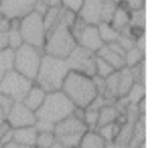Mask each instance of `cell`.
Here are the masks:
<instances>
[{"label": "cell", "instance_id": "cell-1", "mask_svg": "<svg viewBox=\"0 0 156 148\" xmlns=\"http://www.w3.org/2000/svg\"><path fill=\"white\" fill-rule=\"evenodd\" d=\"M61 91L77 108H88L98 96L93 78L77 72H68Z\"/></svg>", "mask_w": 156, "mask_h": 148}, {"label": "cell", "instance_id": "cell-2", "mask_svg": "<svg viewBox=\"0 0 156 148\" xmlns=\"http://www.w3.org/2000/svg\"><path fill=\"white\" fill-rule=\"evenodd\" d=\"M68 72L65 59L43 53L34 84L40 86L46 93L60 91Z\"/></svg>", "mask_w": 156, "mask_h": 148}, {"label": "cell", "instance_id": "cell-3", "mask_svg": "<svg viewBox=\"0 0 156 148\" xmlns=\"http://www.w3.org/2000/svg\"><path fill=\"white\" fill-rule=\"evenodd\" d=\"M76 46L77 42L72 35L71 27L61 19L51 30L45 34L43 53L56 58L66 59Z\"/></svg>", "mask_w": 156, "mask_h": 148}, {"label": "cell", "instance_id": "cell-4", "mask_svg": "<svg viewBox=\"0 0 156 148\" xmlns=\"http://www.w3.org/2000/svg\"><path fill=\"white\" fill-rule=\"evenodd\" d=\"M74 108V104L60 90L46 93L43 104L38 110H35V116L37 120H44L55 125L72 115Z\"/></svg>", "mask_w": 156, "mask_h": 148}, {"label": "cell", "instance_id": "cell-5", "mask_svg": "<svg viewBox=\"0 0 156 148\" xmlns=\"http://www.w3.org/2000/svg\"><path fill=\"white\" fill-rule=\"evenodd\" d=\"M41 56L43 51L28 44H22L17 50H15L13 69L23 76L34 81L39 69Z\"/></svg>", "mask_w": 156, "mask_h": 148}, {"label": "cell", "instance_id": "cell-6", "mask_svg": "<svg viewBox=\"0 0 156 148\" xmlns=\"http://www.w3.org/2000/svg\"><path fill=\"white\" fill-rule=\"evenodd\" d=\"M88 131L84 123L73 115L55 124L54 136L57 142L63 144L66 148H77L80 138Z\"/></svg>", "mask_w": 156, "mask_h": 148}, {"label": "cell", "instance_id": "cell-7", "mask_svg": "<svg viewBox=\"0 0 156 148\" xmlns=\"http://www.w3.org/2000/svg\"><path fill=\"white\" fill-rule=\"evenodd\" d=\"M18 30L24 44L43 51L45 42V28L43 24V17L40 15L32 11L22 17Z\"/></svg>", "mask_w": 156, "mask_h": 148}, {"label": "cell", "instance_id": "cell-8", "mask_svg": "<svg viewBox=\"0 0 156 148\" xmlns=\"http://www.w3.org/2000/svg\"><path fill=\"white\" fill-rule=\"evenodd\" d=\"M34 81L17 73L15 69L6 70L0 79V93L9 96L15 102H22Z\"/></svg>", "mask_w": 156, "mask_h": 148}, {"label": "cell", "instance_id": "cell-9", "mask_svg": "<svg viewBox=\"0 0 156 148\" xmlns=\"http://www.w3.org/2000/svg\"><path fill=\"white\" fill-rule=\"evenodd\" d=\"M71 32L78 46L84 47L94 53H96L105 45L99 35L98 27L93 24H87L78 16L73 25L71 27Z\"/></svg>", "mask_w": 156, "mask_h": 148}, {"label": "cell", "instance_id": "cell-10", "mask_svg": "<svg viewBox=\"0 0 156 148\" xmlns=\"http://www.w3.org/2000/svg\"><path fill=\"white\" fill-rule=\"evenodd\" d=\"M95 58L96 55L94 52L77 45L65 61L69 72H77L93 78L95 75Z\"/></svg>", "mask_w": 156, "mask_h": 148}, {"label": "cell", "instance_id": "cell-11", "mask_svg": "<svg viewBox=\"0 0 156 148\" xmlns=\"http://www.w3.org/2000/svg\"><path fill=\"white\" fill-rule=\"evenodd\" d=\"M6 123L11 129L34 126L37 123L35 113L28 109L22 102H15L6 115Z\"/></svg>", "mask_w": 156, "mask_h": 148}, {"label": "cell", "instance_id": "cell-12", "mask_svg": "<svg viewBox=\"0 0 156 148\" xmlns=\"http://www.w3.org/2000/svg\"><path fill=\"white\" fill-rule=\"evenodd\" d=\"M37 0H1L0 13L6 18H22L33 11Z\"/></svg>", "mask_w": 156, "mask_h": 148}, {"label": "cell", "instance_id": "cell-13", "mask_svg": "<svg viewBox=\"0 0 156 148\" xmlns=\"http://www.w3.org/2000/svg\"><path fill=\"white\" fill-rule=\"evenodd\" d=\"M105 0H83L77 16L87 24L98 25L101 22V8Z\"/></svg>", "mask_w": 156, "mask_h": 148}, {"label": "cell", "instance_id": "cell-14", "mask_svg": "<svg viewBox=\"0 0 156 148\" xmlns=\"http://www.w3.org/2000/svg\"><path fill=\"white\" fill-rule=\"evenodd\" d=\"M37 135H38V131L34 126L12 129V142H16V143L22 144V146L34 147Z\"/></svg>", "mask_w": 156, "mask_h": 148}, {"label": "cell", "instance_id": "cell-15", "mask_svg": "<svg viewBox=\"0 0 156 148\" xmlns=\"http://www.w3.org/2000/svg\"><path fill=\"white\" fill-rule=\"evenodd\" d=\"M45 97H46V92H45L40 86L33 84V86L29 89V91L27 92L26 97L23 98L22 103H23L28 109H30L32 112L35 113V110H38L39 107L43 104Z\"/></svg>", "mask_w": 156, "mask_h": 148}, {"label": "cell", "instance_id": "cell-16", "mask_svg": "<svg viewBox=\"0 0 156 148\" xmlns=\"http://www.w3.org/2000/svg\"><path fill=\"white\" fill-rule=\"evenodd\" d=\"M95 55L98 57L102 58L104 61H106L115 70H121L122 68L126 67V64H124V57H122V56L115 53L113 51H111L107 47V45H104Z\"/></svg>", "mask_w": 156, "mask_h": 148}, {"label": "cell", "instance_id": "cell-17", "mask_svg": "<svg viewBox=\"0 0 156 148\" xmlns=\"http://www.w3.org/2000/svg\"><path fill=\"white\" fill-rule=\"evenodd\" d=\"M129 17H130V10L117 5L110 24L112 25V28H115L117 32L121 33L127 25H129Z\"/></svg>", "mask_w": 156, "mask_h": 148}, {"label": "cell", "instance_id": "cell-18", "mask_svg": "<svg viewBox=\"0 0 156 148\" xmlns=\"http://www.w3.org/2000/svg\"><path fill=\"white\" fill-rule=\"evenodd\" d=\"M106 144L107 143L100 137L96 130H88L80 138L77 148H105Z\"/></svg>", "mask_w": 156, "mask_h": 148}, {"label": "cell", "instance_id": "cell-19", "mask_svg": "<svg viewBox=\"0 0 156 148\" xmlns=\"http://www.w3.org/2000/svg\"><path fill=\"white\" fill-rule=\"evenodd\" d=\"M144 143H145V120H144V115H140V118L134 123L133 136L129 146L134 148H144Z\"/></svg>", "mask_w": 156, "mask_h": 148}, {"label": "cell", "instance_id": "cell-20", "mask_svg": "<svg viewBox=\"0 0 156 148\" xmlns=\"http://www.w3.org/2000/svg\"><path fill=\"white\" fill-rule=\"evenodd\" d=\"M62 10H63L62 6L48 8V11L45 12V15L43 16V24H44V28H45V34L49 30H51L61 21Z\"/></svg>", "mask_w": 156, "mask_h": 148}, {"label": "cell", "instance_id": "cell-21", "mask_svg": "<svg viewBox=\"0 0 156 148\" xmlns=\"http://www.w3.org/2000/svg\"><path fill=\"white\" fill-rule=\"evenodd\" d=\"M133 84H134V80L127 67L118 70V97L126 96L130 90V87L133 86Z\"/></svg>", "mask_w": 156, "mask_h": 148}, {"label": "cell", "instance_id": "cell-22", "mask_svg": "<svg viewBox=\"0 0 156 148\" xmlns=\"http://www.w3.org/2000/svg\"><path fill=\"white\" fill-rule=\"evenodd\" d=\"M98 32L99 35L102 40L104 44H111V42H116L118 36L121 35L119 32H117L115 28H112V25L110 23H105V22H100L98 25Z\"/></svg>", "mask_w": 156, "mask_h": 148}, {"label": "cell", "instance_id": "cell-23", "mask_svg": "<svg viewBox=\"0 0 156 148\" xmlns=\"http://www.w3.org/2000/svg\"><path fill=\"white\" fill-rule=\"evenodd\" d=\"M118 116V112L117 109L113 107V104H108L102 108L99 109V119H98V127L102 126V125H107V124H112L116 121ZM96 127V129H98Z\"/></svg>", "mask_w": 156, "mask_h": 148}, {"label": "cell", "instance_id": "cell-24", "mask_svg": "<svg viewBox=\"0 0 156 148\" xmlns=\"http://www.w3.org/2000/svg\"><path fill=\"white\" fill-rule=\"evenodd\" d=\"M133 127H134V123H130V121H126L123 125H121L113 143L119 146H129L133 136Z\"/></svg>", "mask_w": 156, "mask_h": 148}, {"label": "cell", "instance_id": "cell-25", "mask_svg": "<svg viewBox=\"0 0 156 148\" xmlns=\"http://www.w3.org/2000/svg\"><path fill=\"white\" fill-rule=\"evenodd\" d=\"M121 125L112 123V124H107V125H102L99 126L96 129V132L100 135V137L106 142V143H113L118 131H119Z\"/></svg>", "mask_w": 156, "mask_h": 148}, {"label": "cell", "instance_id": "cell-26", "mask_svg": "<svg viewBox=\"0 0 156 148\" xmlns=\"http://www.w3.org/2000/svg\"><path fill=\"white\" fill-rule=\"evenodd\" d=\"M127 99L129 103L132 104H138L140 101L145 99V86L144 84H139V82H134L133 86L130 87V90L128 91V93L126 95Z\"/></svg>", "mask_w": 156, "mask_h": 148}, {"label": "cell", "instance_id": "cell-27", "mask_svg": "<svg viewBox=\"0 0 156 148\" xmlns=\"http://www.w3.org/2000/svg\"><path fill=\"white\" fill-rule=\"evenodd\" d=\"M144 62V52L136 47H132L124 53V64L127 68H132L139 63Z\"/></svg>", "mask_w": 156, "mask_h": 148}, {"label": "cell", "instance_id": "cell-28", "mask_svg": "<svg viewBox=\"0 0 156 148\" xmlns=\"http://www.w3.org/2000/svg\"><path fill=\"white\" fill-rule=\"evenodd\" d=\"M98 119H99V110L94 108H85L84 109V118L83 123L88 130H96L98 127Z\"/></svg>", "mask_w": 156, "mask_h": 148}, {"label": "cell", "instance_id": "cell-29", "mask_svg": "<svg viewBox=\"0 0 156 148\" xmlns=\"http://www.w3.org/2000/svg\"><path fill=\"white\" fill-rule=\"evenodd\" d=\"M113 72H116L106 61L98 57L95 58V75L102 79H106L108 75H111Z\"/></svg>", "mask_w": 156, "mask_h": 148}, {"label": "cell", "instance_id": "cell-30", "mask_svg": "<svg viewBox=\"0 0 156 148\" xmlns=\"http://www.w3.org/2000/svg\"><path fill=\"white\" fill-rule=\"evenodd\" d=\"M54 132H38L35 140V148H51L55 142Z\"/></svg>", "mask_w": 156, "mask_h": 148}, {"label": "cell", "instance_id": "cell-31", "mask_svg": "<svg viewBox=\"0 0 156 148\" xmlns=\"http://www.w3.org/2000/svg\"><path fill=\"white\" fill-rule=\"evenodd\" d=\"M116 2L112 1V0H105L104 1V5H102V8H101V22H105V23H110L112 17H113V13L116 11Z\"/></svg>", "mask_w": 156, "mask_h": 148}, {"label": "cell", "instance_id": "cell-32", "mask_svg": "<svg viewBox=\"0 0 156 148\" xmlns=\"http://www.w3.org/2000/svg\"><path fill=\"white\" fill-rule=\"evenodd\" d=\"M145 24V17H144V7L139 10H133L130 11V17H129V25L135 27V28H141L144 29Z\"/></svg>", "mask_w": 156, "mask_h": 148}, {"label": "cell", "instance_id": "cell-33", "mask_svg": "<svg viewBox=\"0 0 156 148\" xmlns=\"http://www.w3.org/2000/svg\"><path fill=\"white\" fill-rule=\"evenodd\" d=\"M7 35H9V47L11 50L15 51L22 44H24L23 42V39H22V36L20 34V30H17V29H10L7 32Z\"/></svg>", "mask_w": 156, "mask_h": 148}, {"label": "cell", "instance_id": "cell-34", "mask_svg": "<svg viewBox=\"0 0 156 148\" xmlns=\"http://www.w3.org/2000/svg\"><path fill=\"white\" fill-rule=\"evenodd\" d=\"M0 56L2 59V63L6 68V70H11L13 69V59H15V51L11 50L10 47L0 51Z\"/></svg>", "mask_w": 156, "mask_h": 148}, {"label": "cell", "instance_id": "cell-35", "mask_svg": "<svg viewBox=\"0 0 156 148\" xmlns=\"http://www.w3.org/2000/svg\"><path fill=\"white\" fill-rule=\"evenodd\" d=\"M130 74H132V78L134 80V82H139V84H144V78H145V72H144V62L132 67V68H128Z\"/></svg>", "mask_w": 156, "mask_h": 148}, {"label": "cell", "instance_id": "cell-36", "mask_svg": "<svg viewBox=\"0 0 156 148\" xmlns=\"http://www.w3.org/2000/svg\"><path fill=\"white\" fill-rule=\"evenodd\" d=\"M116 2L118 6H123L129 8L130 11L133 10H139L144 7V0H112Z\"/></svg>", "mask_w": 156, "mask_h": 148}, {"label": "cell", "instance_id": "cell-37", "mask_svg": "<svg viewBox=\"0 0 156 148\" xmlns=\"http://www.w3.org/2000/svg\"><path fill=\"white\" fill-rule=\"evenodd\" d=\"M82 4H83V0H61V6L74 13H78Z\"/></svg>", "mask_w": 156, "mask_h": 148}, {"label": "cell", "instance_id": "cell-38", "mask_svg": "<svg viewBox=\"0 0 156 148\" xmlns=\"http://www.w3.org/2000/svg\"><path fill=\"white\" fill-rule=\"evenodd\" d=\"M13 103H15V101L12 98H10L6 95L0 93V109L2 110V113L5 114V116L7 115V113L10 112V109L12 108Z\"/></svg>", "mask_w": 156, "mask_h": 148}, {"label": "cell", "instance_id": "cell-39", "mask_svg": "<svg viewBox=\"0 0 156 148\" xmlns=\"http://www.w3.org/2000/svg\"><path fill=\"white\" fill-rule=\"evenodd\" d=\"M34 127L37 129L38 132H54V127H55V125L51 124V123L44 121V120H37Z\"/></svg>", "mask_w": 156, "mask_h": 148}, {"label": "cell", "instance_id": "cell-40", "mask_svg": "<svg viewBox=\"0 0 156 148\" xmlns=\"http://www.w3.org/2000/svg\"><path fill=\"white\" fill-rule=\"evenodd\" d=\"M105 45H107V47L111 50V51H113L115 53H117V55H119V56H122V57H124V53H126V51L117 44V42H111V44H105Z\"/></svg>", "mask_w": 156, "mask_h": 148}, {"label": "cell", "instance_id": "cell-41", "mask_svg": "<svg viewBox=\"0 0 156 148\" xmlns=\"http://www.w3.org/2000/svg\"><path fill=\"white\" fill-rule=\"evenodd\" d=\"M10 30V23L9 18L6 17H0V33H7Z\"/></svg>", "mask_w": 156, "mask_h": 148}, {"label": "cell", "instance_id": "cell-42", "mask_svg": "<svg viewBox=\"0 0 156 148\" xmlns=\"http://www.w3.org/2000/svg\"><path fill=\"white\" fill-rule=\"evenodd\" d=\"M9 47V35L7 33H0V51Z\"/></svg>", "mask_w": 156, "mask_h": 148}, {"label": "cell", "instance_id": "cell-43", "mask_svg": "<svg viewBox=\"0 0 156 148\" xmlns=\"http://www.w3.org/2000/svg\"><path fill=\"white\" fill-rule=\"evenodd\" d=\"M11 130H12V129L10 127V125H9L6 121H5V123H2V124L0 125V140H1V138H2V137H4L9 131H11Z\"/></svg>", "mask_w": 156, "mask_h": 148}, {"label": "cell", "instance_id": "cell-44", "mask_svg": "<svg viewBox=\"0 0 156 148\" xmlns=\"http://www.w3.org/2000/svg\"><path fill=\"white\" fill-rule=\"evenodd\" d=\"M10 23V29H20V24H21V18H10L9 19Z\"/></svg>", "mask_w": 156, "mask_h": 148}, {"label": "cell", "instance_id": "cell-45", "mask_svg": "<svg viewBox=\"0 0 156 148\" xmlns=\"http://www.w3.org/2000/svg\"><path fill=\"white\" fill-rule=\"evenodd\" d=\"M49 8L50 7H57L61 6V0H41Z\"/></svg>", "mask_w": 156, "mask_h": 148}, {"label": "cell", "instance_id": "cell-46", "mask_svg": "<svg viewBox=\"0 0 156 148\" xmlns=\"http://www.w3.org/2000/svg\"><path fill=\"white\" fill-rule=\"evenodd\" d=\"M4 148H34V147H28V146H22V144H18L16 142H10L5 146H2Z\"/></svg>", "mask_w": 156, "mask_h": 148}, {"label": "cell", "instance_id": "cell-47", "mask_svg": "<svg viewBox=\"0 0 156 148\" xmlns=\"http://www.w3.org/2000/svg\"><path fill=\"white\" fill-rule=\"evenodd\" d=\"M105 148H134V147H130V146H119V144H116V143H107Z\"/></svg>", "mask_w": 156, "mask_h": 148}, {"label": "cell", "instance_id": "cell-48", "mask_svg": "<svg viewBox=\"0 0 156 148\" xmlns=\"http://www.w3.org/2000/svg\"><path fill=\"white\" fill-rule=\"evenodd\" d=\"M5 72H6V68H5V66L2 63V59H1V56H0V79L2 78V75H4Z\"/></svg>", "mask_w": 156, "mask_h": 148}, {"label": "cell", "instance_id": "cell-49", "mask_svg": "<svg viewBox=\"0 0 156 148\" xmlns=\"http://www.w3.org/2000/svg\"><path fill=\"white\" fill-rule=\"evenodd\" d=\"M51 148H66V147H65L63 144H61L60 142H57V141H55V142H54V144L51 146Z\"/></svg>", "mask_w": 156, "mask_h": 148}, {"label": "cell", "instance_id": "cell-50", "mask_svg": "<svg viewBox=\"0 0 156 148\" xmlns=\"http://www.w3.org/2000/svg\"><path fill=\"white\" fill-rule=\"evenodd\" d=\"M6 121V116H5V114L2 113V110L0 109V125L2 124V123H5Z\"/></svg>", "mask_w": 156, "mask_h": 148}, {"label": "cell", "instance_id": "cell-51", "mask_svg": "<svg viewBox=\"0 0 156 148\" xmlns=\"http://www.w3.org/2000/svg\"><path fill=\"white\" fill-rule=\"evenodd\" d=\"M0 148H4V147H2V146H1V144H0Z\"/></svg>", "mask_w": 156, "mask_h": 148}, {"label": "cell", "instance_id": "cell-52", "mask_svg": "<svg viewBox=\"0 0 156 148\" xmlns=\"http://www.w3.org/2000/svg\"><path fill=\"white\" fill-rule=\"evenodd\" d=\"M0 17H2V15H1V13H0Z\"/></svg>", "mask_w": 156, "mask_h": 148}, {"label": "cell", "instance_id": "cell-53", "mask_svg": "<svg viewBox=\"0 0 156 148\" xmlns=\"http://www.w3.org/2000/svg\"><path fill=\"white\" fill-rule=\"evenodd\" d=\"M0 2H1V0H0Z\"/></svg>", "mask_w": 156, "mask_h": 148}, {"label": "cell", "instance_id": "cell-54", "mask_svg": "<svg viewBox=\"0 0 156 148\" xmlns=\"http://www.w3.org/2000/svg\"><path fill=\"white\" fill-rule=\"evenodd\" d=\"M34 148H35V147H34Z\"/></svg>", "mask_w": 156, "mask_h": 148}]
</instances>
